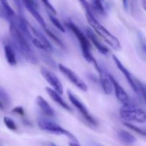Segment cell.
<instances>
[{
  "label": "cell",
  "instance_id": "cell-28",
  "mask_svg": "<svg viewBox=\"0 0 146 146\" xmlns=\"http://www.w3.org/2000/svg\"><path fill=\"white\" fill-rule=\"evenodd\" d=\"M11 111H12V113H14L21 115V116H23V115H24V110L21 106L15 107V108H13Z\"/></svg>",
  "mask_w": 146,
  "mask_h": 146
},
{
  "label": "cell",
  "instance_id": "cell-20",
  "mask_svg": "<svg viewBox=\"0 0 146 146\" xmlns=\"http://www.w3.org/2000/svg\"><path fill=\"white\" fill-rule=\"evenodd\" d=\"M44 31H45L46 34L47 35H48V36H49L50 38H51V39L54 41V42L56 43V44H58L59 46H61V48H65L64 43H63L62 41H61V40L60 39V38H58L56 35V34H54L52 31H50L49 29H48V28L46 29H44Z\"/></svg>",
  "mask_w": 146,
  "mask_h": 146
},
{
  "label": "cell",
  "instance_id": "cell-6",
  "mask_svg": "<svg viewBox=\"0 0 146 146\" xmlns=\"http://www.w3.org/2000/svg\"><path fill=\"white\" fill-rule=\"evenodd\" d=\"M29 30L31 34V41L38 48L45 51H53V46L45 36L29 23Z\"/></svg>",
  "mask_w": 146,
  "mask_h": 146
},
{
  "label": "cell",
  "instance_id": "cell-31",
  "mask_svg": "<svg viewBox=\"0 0 146 146\" xmlns=\"http://www.w3.org/2000/svg\"><path fill=\"white\" fill-rule=\"evenodd\" d=\"M69 145L70 146H81L78 143V142H70L69 143Z\"/></svg>",
  "mask_w": 146,
  "mask_h": 146
},
{
  "label": "cell",
  "instance_id": "cell-34",
  "mask_svg": "<svg viewBox=\"0 0 146 146\" xmlns=\"http://www.w3.org/2000/svg\"><path fill=\"white\" fill-rule=\"evenodd\" d=\"M143 9L145 10V11H146V1L145 0H143Z\"/></svg>",
  "mask_w": 146,
  "mask_h": 146
},
{
  "label": "cell",
  "instance_id": "cell-2",
  "mask_svg": "<svg viewBox=\"0 0 146 146\" xmlns=\"http://www.w3.org/2000/svg\"><path fill=\"white\" fill-rule=\"evenodd\" d=\"M66 26L72 31L76 36V37L78 39V42L80 43V46L81 48V51H82V54L84 56V58L88 61V63H93L95 66L96 68L97 69L98 72L100 70V67L101 66L98 65L97 61L93 56L92 54L91 51V44L88 38H87L85 36V34L82 32L81 29L76 25L72 21H66L65 23Z\"/></svg>",
  "mask_w": 146,
  "mask_h": 146
},
{
  "label": "cell",
  "instance_id": "cell-21",
  "mask_svg": "<svg viewBox=\"0 0 146 146\" xmlns=\"http://www.w3.org/2000/svg\"><path fill=\"white\" fill-rule=\"evenodd\" d=\"M123 124L127 127V128H130V129H131L132 131H135V132H136L137 133L140 134V135H143V136H146V131H145V130L141 129V128H138V126L131 123L124 122Z\"/></svg>",
  "mask_w": 146,
  "mask_h": 146
},
{
  "label": "cell",
  "instance_id": "cell-24",
  "mask_svg": "<svg viewBox=\"0 0 146 146\" xmlns=\"http://www.w3.org/2000/svg\"><path fill=\"white\" fill-rule=\"evenodd\" d=\"M3 121H4V123L5 124L6 126L9 130H11V131H17V125L14 123V121L9 117L5 116L3 119Z\"/></svg>",
  "mask_w": 146,
  "mask_h": 146
},
{
  "label": "cell",
  "instance_id": "cell-15",
  "mask_svg": "<svg viewBox=\"0 0 146 146\" xmlns=\"http://www.w3.org/2000/svg\"><path fill=\"white\" fill-rule=\"evenodd\" d=\"M36 102L37 106L40 108L43 113L48 117H54L55 115V112L51 106L48 104L46 101L41 96H38L36 98Z\"/></svg>",
  "mask_w": 146,
  "mask_h": 146
},
{
  "label": "cell",
  "instance_id": "cell-14",
  "mask_svg": "<svg viewBox=\"0 0 146 146\" xmlns=\"http://www.w3.org/2000/svg\"><path fill=\"white\" fill-rule=\"evenodd\" d=\"M46 91L48 95L50 96V98H51L54 102L56 103L57 104H58L60 106L62 107L63 108H64V109L66 110V111H70V112L72 111V108L67 104V103L61 98V95L58 94L56 91H54L52 88H49V87H46Z\"/></svg>",
  "mask_w": 146,
  "mask_h": 146
},
{
  "label": "cell",
  "instance_id": "cell-16",
  "mask_svg": "<svg viewBox=\"0 0 146 146\" xmlns=\"http://www.w3.org/2000/svg\"><path fill=\"white\" fill-rule=\"evenodd\" d=\"M117 136L123 145L127 146H131L136 143L137 140L135 136L130 133L128 131L121 130L117 133Z\"/></svg>",
  "mask_w": 146,
  "mask_h": 146
},
{
  "label": "cell",
  "instance_id": "cell-5",
  "mask_svg": "<svg viewBox=\"0 0 146 146\" xmlns=\"http://www.w3.org/2000/svg\"><path fill=\"white\" fill-rule=\"evenodd\" d=\"M38 125L40 129L43 130V131L53 134H56V135H65V136L68 137L69 139H71L73 142H78L76 137L72 133L52 121L40 118L38 121Z\"/></svg>",
  "mask_w": 146,
  "mask_h": 146
},
{
  "label": "cell",
  "instance_id": "cell-25",
  "mask_svg": "<svg viewBox=\"0 0 146 146\" xmlns=\"http://www.w3.org/2000/svg\"><path fill=\"white\" fill-rule=\"evenodd\" d=\"M41 1L43 3V4H44V5L46 7L47 9L49 10L50 12L52 13V14H56V9H54V7H53L52 4L49 2V1H48V0H41Z\"/></svg>",
  "mask_w": 146,
  "mask_h": 146
},
{
  "label": "cell",
  "instance_id": "cell-23",
  "mask_svg": "<svg viewBox=\"0 0 146 146\" xmlns=\"http://www.w3.org/2000/svg\"><path fill=\"white\" fill-rule=\"evenodd\" d=\"M48 17H49V19L50 21H51V23H52L59 31H61V32L63 33L65 32V29H64V27H63V25L61 24V23L60 22V21L58 19L56 18L55 17H54V16L51 15V14H48Z\"/></svg>",
  "mask_w": 146,
  "mask_h": 146
},
{
  "label": "cell",
  "instance_id": "cell-32",
  "mask_svg": "<svg viewBox=\"0 0 146 146\" xmlns=\"http://www.w3.org/2000/svg\"><path fill=\"white\" fill-rule=\"evenodd\" d=\"M6 105L4 104V103L2 102V101H0V110H3L4 109V108H5Z\"/></svg>",
  "mask_w": 146,
  "mask_h": 146
},
{
  "label": "cell",
  "instance_id": "cell-27",
  "mask_svg": "<svg viewBox=\"0 0 146 146\" xmlns=\"http://www.w3.org/2000/svg\"><path fill=\"white\" fill-rule=\"evenodd\" d=\"M78 1H79V2L81 3V5L84 7V8L85 9L86 12H92L91 6H90L89 3H88L86 0H78Z\"/></svg>",
  "mask_w": 146,
  "mask_h": 146
},
{
  "label": "cell",
  "instance_id": "cell-3",
  "mask_svg": "<svg viewBox=\"0 0 146 146\" xmlns=\"http://www.w3.org/2000/svg\"><path fill=\"white\" fill-rule=\"evenodd\" d=\"M86 17L89 25L98 33V35L101 36L113 49L121 51L122 47L119 40L95 18L92 12H86Z\"/></svg>",
  "mask_w": 146,
  "mask_h": 146
},
{
  "label": "cell",
  "instance_id": "cell-30",
  "mask_svg": "<svg viewBox=\"0 0 146 146\" xmlns=\"http://www.w3.org/2000/svg\"><path fill=\"white\" fill-rule=\"evenodd\" d=\"M122 3H123V8L125 11H128V0H122Z\"/></svg>",
  "mask_w": 146,
  "mask_h": 146
},
{
  "label": "cell",
  "instance_id": "cell-36",
  "mask_svg": "<svg viewBox=\"0 0 146 146\" xmlns=\"http://www.w3.org/2000/svg\"><path fill=\"white\" fill-rule=\"evenodd\" d=\"M0 146H1V143H0Z\"/></svg>",
  "mask_w": 146,
  "mask_h": 146
},
{
  "label": "cell",
  "instance_id": "cell-26",
  "mask_svg": "<svg viewBox=\"0 0 146 146\" xmlns=\"http://www.w3.org/2000/svg\"><path fill=\"white\" fill-rule=\"evenodd\" d=\"M136 82L138 86V88H139V91L142 93L143 96L144 98H145V100L146 101V85L143 84L141 81H138V80H136Z\"/></svg>",
  "mask_w": 146,
  "mask_h": 146
},
{
  "label": "cell",
  "instance_id": "cell-4",
  "mask_svg": "<svg viewBox=\"0 0 146 146\" xmlns=\"http://www.w3.org/2000/svg\"><path fill=\"white\" fill-rule=\"evenodd\" d=\"M120 115L128 123H144L146 122V113L142 109L136 108L131 103L123 105L120 109Z\"/></svg>",
  "mask_w": 146,
  "mask_h": 146
},
{
  "label": "cell",
  "instance_id": "cell-12",
  "mask_svg": "<svg viewBox=\"0 0 146 146\" xmlns=\"http://www.w3.org/2000/svg\"><path fill=\"white\" fill-rule=\"evenodd\" d=\"M100 75V83L102 87L104 92L106 95H110L113 91V84L111 80L108 78V74L106 69L101 66L100 71H98Z\"/></svg>",
  "mask_w": 146,
  "mask_h": 146
},
{
  "label": "cell",
  "instance_id": "cell-8",
  "mask_svg": "<svg viewBox=\"0 0 146 146\" xmlns=\"http://www.w3.org/2000/svg\"><path fill=\"white\" fill-rule=\"evenodd\" d=\"M68 94V97L69 98L70 101L71 102V104L75 106V108L81 113V114L82 115V116L84 117V119L87 121V122L89 123L90 124L93 125H97V121H96L95 118L89 113L88 109L86 108V107L72 94L70 91H68L67 92Z\"/></svg>",
  "mask_w": 146,
  "mask_h": 146
},
{
  "label": "cell",
  "instance_id": "cell-9",
  "mask_svg": "<svg viewBox=\"0 0 146 146\" xmlns=\"http://www.w3.org/2000/svg\"><path fill=\"white\" fill-rule=\"evenodd\" d=\"M41 74L44 79L52 86L54 91H56L60 95H62L64 94V88H63L62 84L55 74L44 67L41 68Z\"/></svg>",
  "mask_w": 146,
  "mask_h": 146
},
{
  "label": "cell",
  "instance_id": "cell-11",
  "mask_svg": "<svg viewBox=\"0 0 146 146\" xmlns=\"http://www.w3.org/2000/svg\"><path fill=\"white\" fill-rule=\"evenodd\" d=\"M108 78L111 80V83L113 84V86L114 87L115 96L118 98V101L121 103H122L123 105H125V104L130 103L128 94L125 92V90L123 88V87L120 85L119 83L116 81V79L114 78L113 76L111 75V74H108Z\"/></svg>",
  "mask_w": 146,
  "mask_h": 146
},
{
  "label": "cell",
  "instance_id": "cell-18",
  "mask_svg": "<svg viewBox=\"0 0 146 146\" xmlns=\"http://www.w3.org/2000/svg\"><path fill=\"white\" fill-rule=\"evenodd\" d=\"M25 7L27 8V9L29 11L30 14H31V15L34 17V18L36 20L37 22H38V24L41 25V27H42L44 29H47L46 24L45 21H44V19H43V17H41V14H39V12L37 11L36 7H34V6H31V5L25 6Z\"/></svg>",
  "mask_w": 146,
  "mask_h": 146
},
{
  "label": "cell",
  "instance_id": "cell-35",
  "mask_svg": "<svg viewBox=\"0 0 146 146\" xmlns=\"http://www.w3.org/2000/svg\"><path fill=\"white\" fill-rule=\"evenodd\" d=\"M51 146H56V145L55 144H54V143H51Z\"/></svg>",
  "mask_w": 146,
  "mask_h": 146
},
{
  "label": "cell",
  "instance_id": "cell-33",
  "mask_svg": "<svg viewBox=\"0 0 146 146\" xmlns=\"http://www.w3.org/2000/svg\"><path fill=\"white\" fill-rule=\"evenodd\" d=\"M142 47L143 48L144 51L146 53V42L145 41H143L142 42Z\"/></svg>",
  "mask_w": 146,
  "mask_h": 146
},
{
  "label": "cell",
  "instance_id": "cell-10",
  "mask_svg": "<svg viewBox=\"0 0 146 146\" xmlns=\"http://www.w3.org/2000/svg\"><path fill=\"white\" fill-rule=\"evenodd\" d=\"M113 60L114 63H115V64L116 65L117 68L121 71V72L122 73V74H123L124 76L126 78L127 81H128V84L131 86L132 89L133 90L135 93L139 92V88H138V84H137L136 80L134 79V78L132 76L131 73H130L129 71H128V70L123 65V64L121 62V61L118 59V57H117L116 56L113 55Z\"/></svg>",
  "mask_w": 146,
  "mask_h": 146
},
{
  "label": "cell",
  "instance_id": "cell-13",
  "mask_svg": "<svg viewBox=\"0 0 146 146\" xmlns=\"http://www.w3.org/2000/svg\"><path fill=\"white\" fill-rule=\"evenodd\" d=\"M86 34L87 37L88 38V39L93 43L94 46H95L96 48L98 49V51L100 53L103 54H108L109 53V49L107 48L106 46L103 45L101 42L99 41V40L97 38L96 35L95 33L89 28H87L86 30Z\"/></svg>",
  "mask_w": 146,
  "mask_h": 146
},
{
  "label": "cell",
  "instance_id": "cell-17",
  "mask_svg": "<svg viewBox=\"0 0 146 146\" xmlns=\"http://www.w3.org/2000/svg\"><path fill=\"white\" fill-rule=\"evenodd\" d=\"M4 48L6 59L8 64L11 66H15L17 64V59L14 46L10 44H6Z\"/></svg>",
  "mask_w": 146,
  "mask_h": 146
},
{
  "label": "cell",
  "instance_id": "cell-19",
  "mask_svg": "<svg viewBox=\"0 0 146 146\" xmlns=\"http://www.w3.org/2000/svg\"><path fill=\"white\" fill-rule=\"evenodd\" d=\"M105 0H94V9L103 16H106L105 6H104Z\"/></svg>",
  "mask_w": 146,
  "mask_h": 146
},
{
  "label": "cell",
  "instance_id": "cell-7",
  "mask_svg": "<svg viewBox=\"0 0 146 146\" xmlns=\"http://www.w3.org/2000/svg\"><path fill=\"white\" fill-rule=\"evenodd\" d=\"M58 70L60 71V72L62 73L63 75L66 77V78H68L73 84H74L75 86H76L77 88H79L80 90H81L82 91H88V86H87L86 84L84 83V81L76 74L75 72L71 70L70 68H68V67L65 66L63 64H59L58 66Z\"/></svg>",
  "mask_w": 146,
  "mask_h": 146
},
{
  "label": "cell",
  "instance_id": "cell-1",
  "mask_svg": "<svg viewBox=\"0 0 146 146\" xmlns=\"http://www.w3.org/2000/svg\"><path fill=\"white\" fill-rule=\"evenodd\" d=\"M9 31L13 40V44L14 48L18 50L19 52L23 56L26 60L29 61L32 64H38V58L35 53L31 48L29 40L22 34L15 23L10 21Z\"/></svg>",
  "mask_w": 146,
  "mask_h": 146
},
{
  "label": "cell",
  "instance_id": "cell-22",
  "mask_svg": "<svg viewBox=\"0 0 146 146\" xmlns=\"http://www.w3.org/2000/svg\"><path fill=\"white\" fill-rule=\"evenodd\" d=\"M0 101H2L6 106H9L11 104V99H10L9 96L6 92L5 90L3 89L1 86H0Z\"/></svg>",
  "mask_w": 146,
  "mask_h": 146
},
{
  "label": "cell",
  "instance_id": "cell-29",
  "mask_svg": "<svg viewBox=\"0 0 146 146\" xmlns=\"http://www.w3.org/2000/svg\"><path fill=\"white\" fill-rule=\"evenodd\" d=\"M88 146H105L97 142H94V141H90V142H88Z\"/></svg>",
  "mask_w": 146,
  "mask_h": 146
}]
</instances>
